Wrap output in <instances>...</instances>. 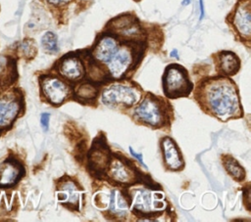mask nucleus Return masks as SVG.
Listing matches in <instances>:
<instances>
[{"mask_svg":"<svg viewBox=\"0 0 251 222\" xmlns=\"http://www.w3.org/2000/svg\"><path fill=\"white\" fill-rule=\"evenodd\" d=\"M168 105L161 97L148 93L135 108L133 115L138 122L144 125L161 128L166 125L171 116Z\"/></svg>","mask_w":251,"mask_h":222,"instance_id":"f03ea898","label":"nucleus"},{"mask_svg":"<svg viewBox=\"0 0 251 222\" xmlns=\"http://www.w3.org/2000/svg\"><path fill=\"white\" fill-rule=\"evenodd\" d=\"M176 52H177V51H176V50H174V51H173V52H172V53H171V56H172V57H176V58H177V55H176Z\"/></svg>","mask_w":251,"mask_h":222,"instance_id":"a878e982","label":"nucleus"},{"mask_svg":"<svg viewBox=\"0 0 251 222\" xmlns=\"http://www.w3.org/2000/svg\"><path fill=\"white\" fill-rule=\"evenodd\" d=\"M20 95H5L0 98V129L9 128L19 116L22 109Z\"/></svg>","mask_w":251,"mask_h":222,"instance_id":"423d86ee","label":"nucleus"},{"mask_svg":"<svg viewBox=\"0 0 251 222\" xmlns=\"http://www.w3.org/2000/svg\"><path fill=\"white\" fill-rule=\"evenodd\" d=\"M195 99L206 113L224 122L243 115L238 89L228 77L216 76L203 80L196 88Z\"/></svg>","mask_w":251,"mask_h":222,"instance_id":"f257e3e1","label":"nucleus"},{"mask_svg":"<svg viewBox=\"0 0 251 222\" xmlns=\"http://www.w3.org/2000/svg\"><path fill=\"white\" fill-rule=\"evenodd\" d=\"M79 195L80 188L74 180L71 178L60 180L57 186V198L60 202L73 210H77L79 206Z\"/></svg>","mask_w":251,"mask_h":222,"instance_id":"0eeeda50","label":"nucleus"},{"mask_svg":"<svg viewBox=\"0 0 251 222\" xmlns=\"http://www.w3.org/2000/svg\"><path fill=\"white\" fill-rule=\"evenodd\" d=\"M141 91L136 86L127 84H112L101 94V102L110 107L129 108L138 103Z\"/></svg>","mask_w":251,"mask_h":222,"instance_id":"20e7f679","label":"nucleus"},{"mask_svg":"<svg viewBox=\"0 0 251 222\" xmlns=\"http://www.w3.org/2000/svg\"><path fill=\"white\" fill-rule=\"evenodd\" d=\"M219 70L226 76L234 75L240 67L239 59L235 54L228 51H224L219 54Z\"/></svg>","mask_w":251,"mask_h":222,"instance_id":"dca6fc26","label":"nucleus"},{"mask_svg":"<svg viewBox=\"0 0 251 222\" xmlns=\"http://www.w3.org/2000/svg\"><path fill=\"white\" fill-rule=\"evenodd\" d=\"M232 23L237 33L244 39L249 40L251 35V12L250 1H241L234 12Z\"/></svg>","mask_w":251,"mask_h":222,"instance_id":"9b49d317","label":"nucleus"},{"mask_svg":"<svg viewBox=\"0 0 251 222\" xmlns=\"http://www.w3.org/2000/svg\"><path fill=\"white\" fill-rule=\"evenodd\" d=\"M25 175V168L16 158L9 157L0 165V188L15 186Z\"/></svg>","mask_w":251,"mask_h":222,"instance_id":"6e6552de","label":"nucleus"},{"mask_svg":"<svg viewBox=\"0 0 251 222\" xmlns=\"http://www.w3.org/2000/svg\"><path fill=\"white\" fill-rule=\"evenodd\" d=\"M136 171L134 167L125 160L115 156L109 164V176L112 180L119 184L129 185L136 179Z\"/></svg>","mask_w":251,"mask_h":222,"instance_id":"9d476101","label":"nucleus"},{"mask_svg":"<svg viewBox=\"0 0 251 222\" xmlns=\"http://www.w3.org/2000/svg\"><path fill=\"white\" fill-rule=\"evenodd\" d=\"M49 119H50V114L47 112H44L41 114L40 116V123H41V127L43 128L44 131L48 130V126H49Z\"/></svg>","mask_w":251,"mask_h":222,"instance_id":"4be33fe9","label":"nucleus"},{"mask_svg":"<svg viewBox=\"0 0 251 222\" xmlns=\"http://www.w3.org/2000/svg\"><path fill=\"white\" fill-rule=\"evenodd\" d=\"M222 161L226 172L236 181H243L245 178V170L238 163V161L229 155H225L222 156Z\"/></svg>","mask_w":251,"mask_h":222,"instance_id":"f3484780","label":"nucleus"},{"mask_svg":"<svg viewBox=\"0 0 251 222\" xmlns=\"http://www.w3.org/2000/svg\"><path fill=\"white\" fill-rule=\"evenodd\" d=\"M129 152H130V154L133 155V156H135L139 161H140V163L144 166V167H146V165H145V163L143 162V158H142V155H140V154H136L133 150H132V148L131 147H129Z\"/></svg>","mask_w":251,"mask_h":222,"instance_id":"5701e85b","label":"nucleus"},{"mask_svg":"<svg viewBox=\"0 0 251 222\" xmlns=\"http://www.w3.org/2000/svg\"><path fill=\"white\" fill-rule=\"evenodd\" d=\"M116 51L117 43L115 39H113L110 36H105L101 38L96 44L93 51V55L95 59H97L98 61L108 63Z\"/></svg>","mask_w":251,"mask_h":222,"instance_id":"2eb2a0df","label":"nucleus"},{"mask_svg":"<svg viewBox=\"0 0 251 222\" xmlns=\"http://www.w3.org/2000/svg\"><path fill=\"white\" fill-rule=\"evenodd\" d=\"M39 83L43 97L53 106H60L71 97V86L57 76L43 75Z\"/></svg>","mask_w":251,"mask_h":222,"instance_id":"39448f33","label":"nucleus"},{"mask_svg":"<svg viewBox=\"0 0 251 222\" xmlns=\"http://www.w3.org/2000/svg\"><path fill=\"white\" fill-rule=\"evenodd\" d=\"M75 95L77 99L83 101H91L96 98L97 89L95 86L87 83H82L75 89Z\"/></svg>","mask_w":251,"mask_h":222,"instance_id":"6ab92c4d","label":"nucleus"},{"mask_svg":"<svg viewBox=\"0 0 251 222\" xmlns=\"http://www.w3.org/2000/svg\"><path fill=\"white\" fill-rule=\"evenodd\" d=\"M59 72L67 79L75 81L80 79L84 74L81 62L75 56H67L59 64Z\"/></svg>","mask_w":251,"mask_h":222,"instance_id":"ddd939ff","label":"nucleus"},{"mask_svg":"<svg viewBox=\"0 0 251 222\" xmlns=\"http://www.w3.org/2000/svg\"><path fill=\"white\" fill-rule=\"evenodd\" d=\"M193 85L188 78L187 71L179 65H170L163 75V90L169 99L189 96Z\"/></svg>","mask_w":251,"mask_h":222,"instance_id":"7ed1b4c3","label":"nucleus"},{"mask_svg":"<svg viewBox=\"0 0 251 222\" xmlns=\"http://www.w3.org/2000/svg\"><path fill=\"white\" fill-rule=\"evenodd\" d=\"M190 2H191V0H183L182 5H188Z\"/></svg>","mask_w":251,"mask_h":222,"instance_id":"bb28decb","label":"nucleus"},{"mask_svg":"<svg viewBox=\"0 0 251 222\" xmlns=\"http://www.w3.org/2000/svg\"><path fill=\"white\" fill-rule=\"evenodd\" d=\"M20 51L21 53L26 57V58H30L32 57L35 52H36V48H35V45L33 43L32 40H29V39H25V41L22 42V44L20 45Z\"/></svg>","mask_w":251,"mask_h":222,"instance_id":"412c9836","label":"nucleus"},{"mask_svg":"<svg viewBox=\"0 0 251 222\" xmlns=\"http://www.w3.org/2000/svg\"><path fill=\"white\" fill-rule=\"evenodd\" d=\"M109 209L111 212L122 215L125 214L128 209V203L126 199L123 196L122 193L119 191H113L110 196V203H109Z\"/></svg>","mask_w":251,"mask_h":222,"instance_id":"a211bd4d","label":"nucleus"},{"mask_svg":"<svg viewBox=\"0 0 251 222\" xmlns=\"http://www.w3.org/2000/svg\"><path fill=\"white\" fill-rule=\"evenodd\" d=\"M158 204L164 205L163 201L155 200L152 197V194L148 190H136L134 195H132V209L135 211H139L141 213H149L152 212L155 208H159Z\"/></svg>","mask_w":251,"mask_h":222,"instance_id":"4468645a","label":"nucleus"},{"mask_svg":"<svg viewBox=\"0 0 251 222\" xmlns=\"http://www.w3.org/2000/svg\"><path fill=\"white\" fill-rule=\"evenodd\" d=\"M161 149L166 168L171 171H179L184 167V161L176 142L170 137L161 140Z\"/></svg>","mask_w":251,"mask_h":222,"instance_id":"1a4fd4ad","label":"nucleus"},{"mask_svg":"<svg viewBox=\"0 0 251 222\" xmlns=\"http://www.w3.org/2000/svg\"><path fill=\"white\" fill-rule=\"evenodd\" d=\"M41 44L45 51L53 53L57 52L58 50V44H57V36L51 32L47 31L41 38Z\"/></svg>","mask_w":251,"mask_h":222,"instance_id":"aec40b11","label":"nucleus"},{"mask_svg":"<svg viewBox=\"0 0 251 222\" xmlns=\"http://www.w3.org/2000/svg\"><path fill=\"white\" fill-rule=\"evenodd\" d=\"M131 62V52L127 48L122 47L118 49L108 62V67L112 77L121 78L130 67Z\"/></svg>","mask_w":251,"mask_h":222,"instance_id":"f8f14e48","label":"nucleus"},{"mask_svg":"<svg viewBox=\"0 0 251 222\" xmlns=\"http://www.w3.org/2000/svg\"><path fill=\"white\" fill-rule=\"evenodd\" d=\"M199 4H200V19H202L204 17V6H203V0H199Z\"/></svg>","mask_w":251,"mask_h":222,"instance_id":"393cba45","label":"nucleus"},{"mask_svg":"<svg viewBox=\"0 0 251 222\" xmlns=\"http://www.w3.org/2000/svg\"><path fill=\"white\" fill-rule=\"evenodd\" d=\"M50 4L52 5H55V6H58V5H63V4H66L68 2H70L71 0H47Z\"/></svg>","mask_w":251,"mask_h":222,"instance_id":"b1692460","label":"nucleus"}]
</instances>
